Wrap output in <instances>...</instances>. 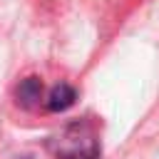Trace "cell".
I'll use <instances>...</instances> for the list:
<instances>
[{
  "instance_id": "cell-2",
  "label": "cell",
  "mask_w": 159,
  "mask_h": 159,
  "mask_svg": "<svg viewBox=\"0 0 159 159\" xmlns=\"http://www.w3.org/2000/svg\"><path fill=\"white\" fill-rule=\"evenodd\" d=\"M75 99H77L75 87L67 84V82H60V84H55V87L47 92V97H45V109H47V112H65V109H70V107L75 104Z\"/></svg>"
},
{
  "instance_id": "cell-1",
  "label": "cell",
  "mask_w": 159,
  "mask_h": 159,
  "mask_svg": "<svg viewBox=\"0 0 159 159\" xmlns=\"http://www.w3.org/2000/svg\"><path fill=\"white\" fill-rule=\"evenodd\" d=\"M55 159H99V139L89 122H70L47 142Z\"/></svg>"
},
{
  "instance_id": "cell-3",
  "label": "cell",
  "mask_w": 159,
  "mask_h": 159,
  "mask_svg": "<svg viewBox=\"0 0 159 159\" xmlns=\"http://www.w3.org/2000/svg\"><path fill=\"white\" fill-rule=\"evenodd\" d=\"M15 97H17V104H22L25 109H32L40 102H45L40 77H25V80H20V84L15 87Z\"/></svg>"
}]
</instances>
